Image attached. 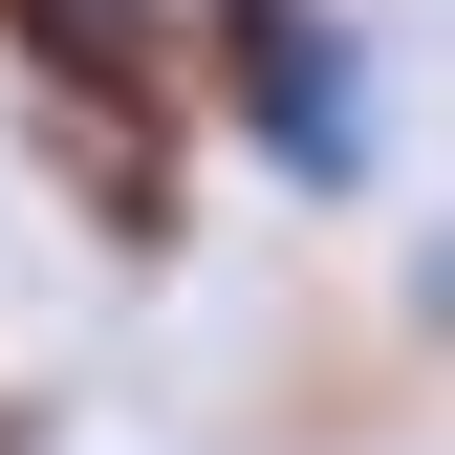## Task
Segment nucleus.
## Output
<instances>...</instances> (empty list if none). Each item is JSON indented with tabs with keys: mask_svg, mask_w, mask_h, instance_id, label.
Listing matches in <instances>:
<instances>
[{
	"mask_svg": "<svg viewBox=\"0 0 455 455\" xmlns=\"http://www.w3.org/2000/svg\"><path fill=\"white\" fill-rule=\"evenodd\" d=\"M239 87H260V152H282L304 196H347V174H369V66H347V22L239 0Z\"/></svg>",
	"mask_w": 455,
	"mask_h": 455,
	"instance_id": "nucleus-1",
	"label": "nucleus"
}]
</instances>
